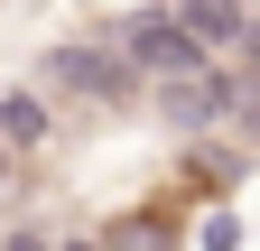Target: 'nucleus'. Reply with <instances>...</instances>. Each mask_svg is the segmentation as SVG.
Segmentation results:
<instances>
[{
  "label": "nucleus",
  "instance_id": "f257e3e1",
  "mask_svg": "<svg viewBox=\"0 0 260 251\" xmlns=\"http://www.w3.org/2000/svg\"><path fill=\"white\" fill-rule=\"evenodd\" d=\"M38 131H47L38 103H19V93H10V103H0V149H38Z\"/></svg>",
  "mask_w": 260,
  "mask_h": 251
}]
</instances>
